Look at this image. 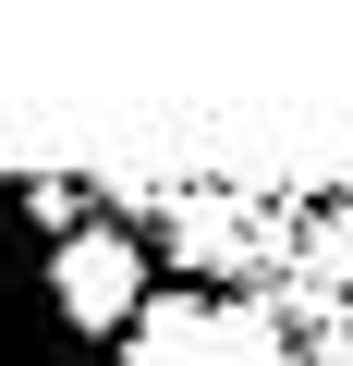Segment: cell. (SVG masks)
I'll list each match as a JSON object with an SVG mask.
<instances>
[{
	"mask_svg": "<svg viewBox=\"0 0 353 366\" xmlns=\"http://www.w3.org/2000/svg\"><path fill=\"white\" fill-rule=\"evenodd\" d=\"M49 293H61V317H73V330H122V317L146 305V244H134V232H110V220H86V232H61Z\"/></svg>",
	"mask_w": 353,
	"mask_h": 366,
	"instance_id": "obj_1",
	"label": "cell"
},
{
	"mask_svg": "<svg viewBox=\"0 0 353 366\" xmlns=\"http://www.w3.org/2000/svg\"><path fill=\"white\" fill-rule=\"evenodd\" d=\"M208 330H220V305H195V293H146V305L122 317V354H134V366H208Z\"/></svg>",
	"mask_w": 353,
	"mask_h": 366,
	"instance_id": "obj_2",
	"label": "cell"
},
{
	"mask_svg": "<svg viewBox=\"0 0 353 366\" xmlns=\"http://www.w3.org/2000/svg\"><path fill=\"white\" fill-rule=\"evenodd\" d=\"M208 366H292V342H280V317H268V305H220Z\"/></svg>",
	"mask_w": 353,
	"mask_h": 366,
	"instance_id": "obj_3",
	"label": "cell"
},
{
	"mask_svg": "<svg viewBox=\"0 0 353 366\" xmlns=\"http://www.w3.org/2000/svg\"><path fill=\"white\" fill-rule=\"evenodd\" d=\"M329 366H353V330H341V342H329Z\"/></svg>",
	"mask_w": 353,
	"mask_h": 366,
	"instance_id": "obj_4",
	"label": "cell"
}]
</instances>
